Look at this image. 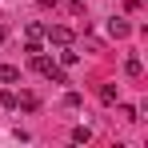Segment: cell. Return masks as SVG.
I'll return each mask as SVG.
<instances>
[{"mask_svg":"<svg viewBox=\"0 0 148 148\" xmlns=\"http://www.w3.org/2000/svg\"><path fill=\"white\" fill-rule=\"evenodd\" d=\"M32 68H36L40 76H48L52 84H68V76H64V68H60L56 60H48V56H44V48H40V52H32Z\"/></svg>","mask_w":148,"mask_h":148,"instance_id":"cell-1","label":"cell"},{"mask_svg":"<svg viewBox=\"0 0 148 148\" xmlns=\"http://www.w3.org/2000/svg\"><path fill=\"white\" fill-rule=\"evenodd\" d=\"M44 36H48V44H60V48H64V44H72V28H64V24H52Z\"/></svg>","mask_w":148,"mask_h":148,"instance_id":"cell-2","label":"cell"},{"mask_svg":"<svg viewBox=\"0 0 148 148\" xmlns=\"http://www.w3.org/2000/svg\"><path fill=\"white\" fill-rule=\"evenodd\" d=\"M128 32H132V24H128L124 16H112V20H108V36H112V40H124Z\"/></svg>","mask_w":148,"mask_h":148,"instance_id":"cell-3","label":"cell"},{"mask_svg":"<svg viewBox=\"0 0 148 148\" xmlns=\"http://www.w3.org/2000/svg\"><path fill=\"white\" fill-rule=\"evenodd\" d=\"M16 108H24V112H36V108H40L36 92H20V96H16Z\"/></svg>","mask_w":148,"mask_h":148,"instance_id":"cell-4","label":"cell"},{"mask_svg":"<svg viewBox=\"0 0 148 148\" xmlns=\"http://www.w3.org/2000/svg\"><path fill=\"white\" fill-rule=\"evenodd\" d=\"M124 72L132 76V80H136V76H144V64H140V56H128V60H124Z\"/></svg>","mask_w":148,"mask_h":148,"instance_id":"cell-5","label":"cell"},{"mask_svg":"<svg viewBox=\"0 0 148 148\" xmlns=\"http://www.w3.org/2000/svg\"><path fill=\"white\" fill-rule=\"evenodd\" d=\"M20 80V68H12V64H0V84H16Z\"/></svg>","mask_w":148,"mask_h":148,"instance_id":"cell-6","label":"cell"},{"mask_svg":"<svg viewBox=\"0 0 148 148\" xmlns=\"http://www.w3.org/2000/svg\"><path fill=\"white\" fill-rule=\"evenodd\" d=\"M88 140H92V128H84V124L72 128V144H88Z\"/></svg>","mask_w":148,"mask_h":148,"instance_id":"cell-7","label":"cell"},{"mask_svg":"<svg viewBox=\"0 0 148 148\" xmlns=\"http://www.w3.org/2000/svg\"><path fill=\"white\" fill-rule=\"evenodd\" d=\"M76 60H80V52H68V44H64V52H60V64H64V68H72Z\"/></svg>","mask_w":148,"mask_h":148,"instance_id":"cell-8","label":"cell"},{"mask_svg":"<svg viewBox=\"0 0 148 148\" xmlns=\"http://www.w3.org/2000/svg\"><path fill=\"white\" fill-rule=\"evenodd\" d=\"M100 100H104V104H116V84H104V88H100Z\"/></svg>","mask_w":148,"mask_h":148,"instance_id":"cell-9","label":"cell"},{"mask_svg":"<svg viewBox=\"0 0 148 148\" xmlns=\"http://www.w3.org/2000/svg\"><path fill=\"white\" fill-rule=\"evenodd\" d=\"M0 104L12 112V108H16V92H12V88H4V92H0Z\"/></svg>","mask_w":148,"mask_h":148,"instance_id":"cell-10","label":"cell"},{"mask_svg":"<svg viewBox=\"0 0 148 148\" xmlns=\"http://www.w3.org/2000/svg\"><path fill=\"white\" fill-rule=\"evenodd\" d=\"M80 104H84L80 92H64V108H80Z\"/></svg>","mask_w":148,"mask_h":148,"instance_id":"cell-11","label":"cell"},{"mask_svg":"<svg viewBox=\"0 0 148 148\" xmlns=\"http://www.w3.org/2000/svg\"><path fill=\"white\" fill-rule=\"evenodd\" d=\"M120 116H124V120H140V116H136V108H132V104H120Z\"/></svg>","mask_w":148,"mask_h":148,"instance_id":"cell-12","label":"cell"},{"mask_svg":"<svg viewBox=\"0 0 148 148\" xmlns=\"http://www.w3.org/2000/svg\"><path fill=\"white\" fill-rule=\"evenodd\" d=\"M36 4H40V8H56L60 0H36Z\"/></svg>","mask_w":148,"mask_h":148,"instance_id":"cell-13","label":"cell"},{"mask_svg":"<svg viewBox=\"0 0 148 148\" xmlns=\"http://www.w3.org/2000/svg\"><path fill=\"white\" fill-rule=\"evenodd\" d=\"M4 36H8V32H4V24H0V44H4Z\"/></svg>","mask_w":148,"mask_h":148,"instance_id":"cell-14","label":"cell"}]
</instances>
